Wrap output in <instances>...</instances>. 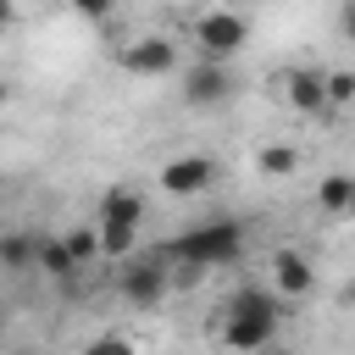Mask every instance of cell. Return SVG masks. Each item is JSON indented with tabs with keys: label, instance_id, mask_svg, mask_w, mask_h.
<instances>
[{
	"label": "cell",
	"instance_id": "obj_12",
	"mask_svg": "<svg viewBox=\"0 0 355 355\" xmlns=\"http://www.w3.org/2000/svg\"><path fill=\"white\" fill-rule=\"evenodd\" d=\"M349 194H355V172H327V178L316 183V211L344 216V211H349Z\"/></svg>",
	"mask_w": 355,
	"mask_h": 355
},
{
	"label": "cell",
	"instance_id": "obj_6",
	"mask_svg": "<svg viewBox=\"0 0 355 355\" xmlns=\"http://www.w3.org/2000/svg\"><path fill=\"white\" fill-rule=\"evenodd\" d=\"M116 67H122V72H133V78H166V72L178 67V44H172V39H161V33L133 39V44H122V50H116Z\"/></svg>",
	"mask_w": 355,
	"mask_h": 355
},
{
	"label": "cell",
	"instance_id": "obj_18",
	"mask_svg": "<svg viewBox=\"0 0 355 355\" xmlns=\"http://www.w3.org/2000/svg\"><path fill=\"white\" fill-rule=\"evenodd\" d=\"M111 6H116V0H72V11H78V17H89V22H105V17H111Z\"/></svg>",
	"mask_w": 355,
	"mask_h": 355
},
{
	"label": "cell",
	"instance_id": "obj_5",
	"mask_svg": "<svg viewBox=\"0 0 355 355\" xmlns=\"http://www.w3.org/2000/svg\"><path fill=\"white\" fill-rule=\"evenodd\" d=\"M233 94H239V78H233L227 61H205V55H200V61L183 72V100L200 105V111H205V105H222V100H233Z\"/></svg>",
	"mask_w": 355,
	"mask_h": 355
},
{
	"label": "cell",
	"instance_id": "obj_13",
	"mask_svg": "<svg viewBox=\"0 0 355 355\" xmlns=\"http://www.w3.org/2000/svg\"><path fill=\"white\" fill-rule=\"evenodd\" d=\"M39 233H0V272H33Z\"/></svg>",
	"mask_w": 355,
	"mask_h": 355
},
{
	"label": "cell",
	"instance_id": "obj_9",
	"mask_svg": "<svg viewBox=\"0 0 355 355\" xmlns=\"http://www.w3.org/2000/svg\"><path fill=\"white\" fill-rule=\"evenodd\" d=\"M283 100L305 116H322L327 111V72H311V67H294L283 72Z\"/></svg>",
	"mask_w": 355,
	"mask_h": 355
},
{
	"label": "cell",
	"instance_id": "obj_19",
	"mask_svg": "<svg viewBox=\"0 0 355 355\" xmlns=\"http://www.w3.org/2000/svg\"><path fill=\"white\" fill-rule=\"evenodd\" d=\"M338 28H344V39H355V0H344V11H338Z\"/></svg>",
	"mask_w": 355,
	"mask_h": 355
},
{
	"label": "cell",
	"instance_id": "obj_11",
	"mask_svg": "<svg viewBox=\"0 0 355 355\" xmlns=\"http://www.w3.org/2000/svg\"><path fill=\"white\" fill-rule=\"evenodd\" d=\"M33 266L39 272H50L55 283H72L83 266L72 261V250H67V233H39V255H33Z\"/></svg>",
	"mask_w": 355,
	"mask_h": 355
},
{
	"label": "cell",
	"instance_id": "obj_23",
	"mask_svg": "<svg viewBox=\"0 0 355 355\" xmlns=\"http://www.w3.org/2000/svg\"><path fill=\"white\" fill-rule=\"evenodd\" d=\"M344 216H355V194H349V211H344Z\"/></svg>",
	"mask_w": 355,
	"mask_h": 355
},
{
	"label": "cell",
	"instance_id": "obj_21",
	"mask_svg": "<svg viewBox=\"0 0 355 355\" xmlns=\"http://www.w3.org/2000/svg\"><path fill=\"white\" fill-rule=\"evenodd\" d=\"M266 355H294V349H283V344H266Z\"/></svg>",
	"mask_w": 355,
	"mask_h": 355
},
{
	"label": "cell",
	"instance_id": "obj_20",
	"mask_svg": "<svg viewBox=\"0 0 355 355\" xmlns=\"http://www.w3.org/2000/svg\"><path fill=\"white\" fill-rule=\"evenodd\" d=\"M0 22H11V0H0Z\"/></svg>",
	"mask_w": 355,
	"mask_h": 355
},
{
	"label": "cell",
	"instance_id": "obj_22",
	"mask_svg": "<svg viewBox=\"0 0 355 355\" xmlns=\"http://www.w3.org/2000/svg\"><path fill=\"white\" fill-rule=\"evenodd\" d=\"M6 100H11V89H6V83H0V111H6Z\"/></svg>",
	"mask_w": 355,
	"mask_h": 355
},
{
	"label": "cell",
	"instance_id": "obj_10",
	"mask_svg": "<svg viewBox=\"0 0 355 355\" xmlns=\"http://www.w3.org/2000/svg\"><path fill=\"white\" fill-rule=\"evenodd\" d=\"M94 222H122V227H139V222H144V194H139L133 183H116V189H105V194H100V211H94Z\"/></svg>",
	"mask_w": 355,
	"mask_h": 355
},
{
	"label": "cell",
	"instance_id": "obj_2",
	"mask_svg": "<svg viewBox=\"0 0 355 355\" xmlns=\"http://www.w3.org/2000/svg\"><path fill=\"white\" fill-rule=\"evenodd\" d=\"M161 255L183 266V283L200 277V272H211V266H233V261L244 255V222H233V216H211V222L178 233Z\"/></svg>",
	"mask_w": 355,
	"mask_h": 355
},
{
	"label": "cell",
	"instance_id": "obj_14",
	"mask_svg": "<svg viewBox=\"0 0 355 355\" xmlns=\"http://www.w3.org/2000/svg\"><path fill=\"white\" fill-rule=\"evenodd\" d=\"M67 250H72V261L78 266H94L105 250H100V222H83V227H72L67 233Z\"/></svg>",
	"mask_w": 355,
	"mask_h": 355
},
{
	"label": "cell",
	"instance_id": "obj_16",
	"mask_svg": "<svg viewBox=\"0 0 355 355\" xmlns=\"http://www.w3.org/2000/svg\"><path fill=\"white\" fill-rule=\"evenodd\" d=\"M327 105H355V72H327Z\"/></svg>",
	"mask_w": 355,
	"mask_h": 355
},
{
	"label": "cell",
	"instance_id": "obj_17",
	"mask_svg": "<svg viewBox=\"0 0 355 355\" xmlns=\"http://www.w3.org/2000/svg\"><path fill=\"white\" fill-rule=\"evenodd\" d=\"M83 355H139L128 338H116V333H105V338H89L83 344Z\"/></svg>",
	"mask_w": 355,
	"mask_h": 355
},
{
	"label": "cell",
	"instance_id": "obj_1",
	"mask_svg": "<svg viewBox=\"0 0 355 355\" xmlns=\"http://www.w3.org/2000/svg\"><path fill=\"white\" fill-rule=\"evenodd\" d=\"M216 311H222V316H216V338H222L227 349H266V344H277L283 300H277V294H266L261 283L233 288Z\"/></svg>",
	"mask_w": 355,
	"mask_h": 355
},
{
	"label": "cell",
	"instance_id": "obj_4",
	"mask_svg": "<svg viewBox=\"0 0 355 355\" xmlns=\"http://www.w3.org/2000/svg\"><path fill=\"white\" fill-rule=\"evenodd\" d=\"M116 288H122V300H128L133 311H144V305H155V300L172 288V261H166L161 250H155V255H133V261L122 266Z\"/></svg>",
	"mask_w": 355,
	"mask_h": 355
},
{
	"label": "cell",
	"instance_id": "obj_7",
	"mask_svg": "<svg viewBox=\"0 0 355 355\" xmlns=\"http://www.w3.org/2000/svg\"><path fill=\"white\" fill-rule=\"evenodd\" d=\"M266 266H272V288H277V300H305V294L316 288V266H311V255L294 250V244L272 250Z\"/></svg>",
	"mask_w": 355,
	"mask_h": 355
},
{
	"label": "cell",
	"instance_id": "obj_15",
	"mask_svg": "<svg viewBox=\"0 0 355 355\" xmlns=\"http://www.w3.org/2000/svg\"><path fill=\"white\" fill-rule=\"evenodd\" d=\"M255 166H261L266 178H288V172L300 166V150H294V144H266V150L255 155Z\"/></svg>",
	"mask_w": 355,
	"mask_h": 355
},
{
	"label": "cell",
	"instance_id": "obj_3",
	"mask_svg": "<svg viewBox=\"0 0 355 355\" xmlns=\"http://www.w3.org/2000/svg\"><path fill=\"white\" fill-rule=\"evenodd\" d=\"M244 39H250V22L239 11H205V17H194V50L205 61H233L244 50Z\"/></svg>",
	"mask_w": 355,
	"mask_h": 355
},
{
	"label": "cell",
	"instance_id": "obj_24",
	"mask_svg": "<svg viewBox=\"0 0 355 355\" xmlns=\"http://www.w3.org/2000/svg\"><path fill=\"white\" fill-rule=\"evenodd\" d=\"M0 327H6V311H0Z\"/></svg>",
	"mask_w": 355,
	"mask_h": 355
},
{
	"label": "cell",
	"instance_id": "obj_8",
	"mask_svg": "<svg viewBox=\"0 0 355 355\" xmlns=\"http://www.w3.org/2000/svg\"><path fill=\"white\" fill-rule=\"evenodd\" d=\"M211 178H216V161L211 155H172L161 166V189L166 194H205Z\"/></svg>",
	"mask_w": 355,
	"mask_h": 355
}]
</instances>
